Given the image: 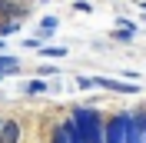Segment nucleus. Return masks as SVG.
<instances>
[{
    "instance_id": "nucleus-1",
    "label": "nucleus",
    "mask_w": 146,
    "mask_h": 143,
    "mask_svg": "<svg viewBox=\"0 0 146 143\" xmlns=\"http://www.w3.org/2000/svg\"><path fill=\"white\" fill-rule=\"evenodd\" d=\"M70 123L83 136V143H103V120H100L96 110H76Z\"/></svg>"
},
{
    "instance_id": "nucleus-2",
    "label": "nucleus",
    "mask_w": 146,
    "mask_h": 143,
    "mask_svg": "<svg viewBox=\"0 0 146 143\" xmlns=\"http://www.w3.org/2000/svg\"><path fill=\"white\" fill-rule=\"evenodd\" d=\"M126 130H129V113L113 116L110 126H103V143H126Z\"/></svg>"
},
{
    "instance_id": "nucleus-3",
    "label": "nucleus",
    "mask_w": 146,
    "mask_h": 143,
    "mask_svg": "<svg viewBox=\"0 0 146 143\" xmlns=\"http://www.w3.org/2000/svg\"><path fill=\"white\" fill-rule=\"evenodd\" d=\"M23 13H27V10L20 7V3H13V0H0V27H3V23H17Z\"/></svg>"
},
{
    "instance_id": "nucleus-4",
    "label": "nucleus",
    "mask_w": 146,
    "mask_h": 143,
    "mask_svg": "<svg viewBox=\"0 0 146 143\" xmlns=\"http://www.w3.org/2000/svg\"><path fill=\"white\" fill-rule=\"evenodd\" d=\"M0 143H20V123L17 120H0Z\"/></svg>"
},
{
    "instance_id": "nucleus-5",
    "label": "nucleus",
    "mask_w": 146,
    "mask_h": 143,
    "mask_svg": "<svg viewBox=\"0 0 146 143\" xmlns=\"http://www.w3.org/2000/svg\"><path fill=\"white\" fill-rule=\"evenodd\" d=\"M20 70V63H17V57H0V77H3V73H17Z\"/></svg>"
},
{
    "instance_id": "nucleus-6",
    "label": "nucleus",
    "mask_w": 146,
    "mask_h": 143,
    "mask_svg": "<svg viewBox=\"0 0 146 143\" xmlns=\"http://www.w3.org/2000/svg\"><path fill=\"white\" fill-rule=\"evenodd\" d=\"M23 90H27V93H43L46 83H43V80H30V83H23Z\"/></svg>"
},
{
    "instance_id": "nucleus-7",
    "label": "nucleus",
    "mask_w": 146,
    "mask_h": 143,
    "mask_svg": "<svg viewBox=\"0 0 146 143\" xmlns=\"http://www.w3.org/2000/svg\"><path fill=\"white\" fill-rule=\"evenodd\" d=\"M40 53L43 57H66V50L63 47H40Z\"/></svg>"
},
{
    "instance_id": "nucleus-8",
    "label": "nucleus",
    "mask_w": 146,
    "mask_h": 143,
    "mask_svg": "<svg viewBox=\"0 0 146 143\" xmlns=\"http://www.w3.org/2000/svg\"><path fill=\"white\" fill-rule=\"evenodd\" d=\"M110 37H116L119 43H129V40H133V30H126V27H123V30H113Z\"/></svg>"
},
{
    "instance_id": "nucleus-9",
    "label": "nucleus",
    "mask_w": 146,
    "mask_h": 143,
    "mask_svg": "<svg viewBox=\"0 0 146 143\" xmlns=\"http://www.w3.org/2000/svg\"><path fill=\"white\" fill-rule=\"evenodd\" d=\"M50 143H66V126H63V123H60V126L53 130V136H50Z\"/></svg>"
},
{
    "instance_id": "nucleus-10",
    "label": "nucleus",
    "mask_w": 146,
    "mask_h": 143,
    "mask_svg": "<svg viewBox=\"0 0 146 143\" xmlns=\"http://www.w3.org/2000/svg\"><path fill=\"white\" fill-rule=\"evenodd\" d=\"M53 27H56V17H46V20H43V33H50Z\"/></svg>"
},
{
    "instance_id": "nucleus-11",
    "label": "nucleus",
    "mask_w": 146,
    "mask_h": 143,
    "mask_svg": "<svg viewBox=\"0 0 146 143\" xmlns=\"http://www.w3.org/2000/svg\"><path fill=\"white\" fill-rule=\"evenodd\" d=\"M73 10H80V13H90V3H86V0H80V3H73Z\"/></svg>"
},
{
    "instance_id": "nucleus-12",
    "label": "nucleus",
    "mask_w": 146,
    "mask_h": 143,
    "mask_svg": "<svg viewBox=\"0 0 146 143\" xmlns=\"http://www.w3.org/2000/svg\"><path fill=\"white\" fill-rule=\"evenodd\" d=\"M143 143H146V120H143Z\"/></svg>"
},
{
    "instance_id": "nucleus-13",
    "label": "nucleus",
    "mask_w": 146,
    "mask_h": 143,
    "mask_svg": "<svg viewBox=\"0 0 146 143\" xmlns=\"http://www.w3.org/2000/svg\"><path fill=\"white\" fill-rule=\"evenodd\" d=\"M0 120H3V116H0Z\"/></svg>"
}]
</instances>
